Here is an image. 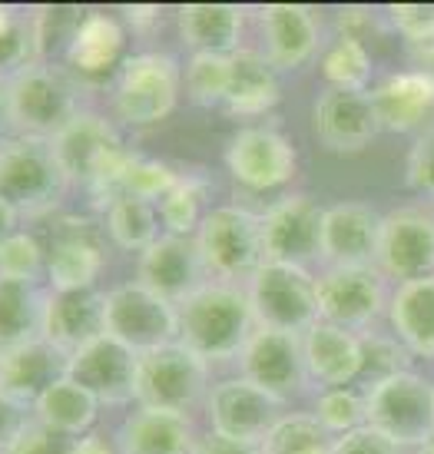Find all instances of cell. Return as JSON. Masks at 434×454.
I'll use <instances>...</instances> for the list:
<instances>
[{
	"instance_id": "obj_1",
	"label": "cell",
	"mask_w": 434,
	"mask_h": 454,
	"mask_svg": "<svg viewBox=\"0 0 434 454\" xmlns=\"http://www.w3.org/2000/svg\"><path fill=\"white\" fill-rule=\"evenodd\" d=\"M256 328L245 286L209 278L203 289L179 302V341L209 365L239 362Z\"/></svg>"
},
{
	"instance_id": "obj_2",
	"label": "cell",
	"mask_w": 434,
	"mask_h": 454,
	"mask_svg": "<svg viewBox=\"0 0 434 454\" xmlns=\"http://www.w3.org/2000/svg\"><path fill=\"white\" fill-rule=\"evenodd\" d=\"M50 143L70 190L77 186V190L89 192L97 209H103V202L113 196L116 183L123 179L127 166L136 156L116 123H110L100 114H89V110H83L77 120H70Z\"/></svg>"
},
{
	"instance_id": "obj_3",
	"label": "cell",
	"mask_w": 434,
	"mask_h": 454,
	"mask_svg": "<svg viewBox=\"0 0 434 454\" xmlns=\"http://www.w3.org/2000/svg\"><path fill=\"white\" fill-rule=\"evenodd\" d=\"M83 80L64 64H34L7 76L13 137L53 139L60 129L83 114Z\"/></svg>"
},
{
	"instance_id": "obj_4",
	"label": "cell",
	"mask_w": 434,
	"mask_h": 454,
	"mask_svg": "<svg viewBox=\"0 0 434 454\" xmlns=\"http://www.w3.org/2000/svg\"><path fill=\"white\" fill-rule=\"evenodd\" d=\"M70 192L64 169L57 163L50 139L11 137L0 143V196L20 213V219H50L60 213Z\"/></svg>"
},
{
	"instance_id": "obj_5",
	"label": "cell",
	"mask_w": 434,
	"mask_h": 454,
	"mask_svg": "<svg viewBox=\"0 0 434 454\" xmlns=\"http://www.w3.org/2000/svg\"><path fill=\"white\" fill-rule=\"evenodd\" d=\"M182 74L167 53H129L110 83V103L123 127H156L176 114Z\"/></svg>"
},
{
	"instance_id": "obj_6",
	"label": "cell",
	"mask_w": 434,
	"mask_h": 454,
	"mask_svg": "<svg viewBox=\"0 0 434 454\" xmlns=\"http://www.w3.org/2000/svg\"><path fill=\"white\" fill-rule=\"evenodd\" d=\"M196 246L213 282L245 286L266 262L262 253V219L256 209L226 202L205 213L203 226L196 232Z\"/></svg>"
},
{
	"instance_id": "obj_7",
	"label": "cell",
	"mask_w": 434,
	"mask_h": 454,
	"mask_svg": "<svg viewBox=\"0 0 434 454\" xmlns=\"http://www.w3.org/2000/svg\"><path fill=\"white\" fill-rule=\"evenodd\" d=\"M213 385H216L213 365L186 348L182 341L140 355V379H136L140 408H159V411L192 418L199 408H205Z\"/></svg>"
},
{
	"instance_id": "obj_8",
	"label": "cell",
	"mask_w": 434,
	"mask_h": 454,
	"mask_svg": "<svg viewBox=\"0 0 434 454\" xmlns=\"http://www.w3.org/2000/svg\"><path fill=\"white\" fill-rule=\"evenodd\" d=\"M245 295L259 328L306 335L308 328L322 322L319 276L302 265L262 262L256 276L245 282Z\"/></svg>"
},
{
	"instance_id": "obj_9",
	"label": "cell",
	"mask_w": 434,
	"mask_h": 454,
	"mask_svg": "<svg viewBox=\"0 0 434 454\" xmlns=\"http://www.w3.org/2000/svg\"><path fill=\"white\" fill-rule=\"evenodd\" d=\"M365 411L368 428L408 451H422L434 438V381L422 372L378 381L365 391Z\"/></svg>"
},
{
	"instance_id": "obj_10",
	"label": "cell",
	"mask_w": 434,
	"mask_h": 454,
	"mask_svg": "<svg viewBox=\"0 0 434 454\" xmlns=\"http://www.w3.org/2000/svg\"><path fill=\"white\" fill-rule=\"evenodd\" d=\"M106 295V335L136 355H150L179 341V305L156 295L143 282H116Z\"/></svg>"
},
{
	"instance_id": "obj_11",
	"label": "cell",
	"mask_w": 434,
	"mask_h": 454,
	"mask_svg": "<svg viewBox=\"0 0 434 454\" xmlns=\"http://www.w3.org/2000/svg\"><path fill=\"white\" fill-rule=\"evenodd\" d=\"M222 163L239 186L252 192L285 190L298 176V150L279 127H243L222 146Z\"/></svg>"
},
{
	"instance_id": "obj_12",
	"label": "cell",
	"mask_w": 434,
	"mask_h": 454,
	"mask_svg": "<svg viewBox=\"0 0 434 454\" xmlns=\"http://www.w3.org/2000/svg\"><path fill=\"white\" fill-rule=\"evenodd\" d=\"M322 206L308 192H285L259 213L266 262H285L312 269L322 262Z\"/></svg>"
},
{
	"instance_id": "obj_13",
	"label": "cell",
	"mask_w": 434,
	"mask_h": 454,
	"mask_svg": "<svg viewBox=\"0 0 434 454\" xmlns=\"http://www.w3.org/2000/svg\"><path fill=\"white\" fill-rule=\"evenodd\" d=\"M388 278L378 265H355V269H322L319 272V312L322 322L348 332H368L375 318L388 312Z\"/></svg>"
},
{
	"instance_id": "obj_14",
	"label": "cell",
	"mask_w": 434,
	"mask_h": 454,
	"mask_svg": "<svg viewBox=\"0 0 434 454\" xmlns=\"http://www.w3.org/2000/svg\"><path fill=\"white\" fill-rule=\"evenodd\" d=\"M378 272L395 286L434 276V209L398 206L382 219Z\"/></svg>"
},
{
	"instance_id": "obj_15",
	"label": "cell",
	"mask_w": 434,
	"mask_h": 454,
	"mask_svg": "<svg viewBox=\"0 0 434 454\" xmlns=\"http://www.w3.org/2000/svg\"><path fill=\"white\" fill-rule=\"evenodd\" d=\"M205 415H209L213 434L245 444H262L268 438V431L285 415V404L266 395L249 379L236 375V379H222L213 385L209 402H205Z\"/></svg>"
},
{
	"instance_id": "obj_16",
	"label": "cell",
	"mask_w": 434,
	"mask_h": 454,
	"mask_svg": "<svg viewBox=\"0 0 434 454\" xmlns=\"http://www.w3.org/2000/svg\"><path fill=\"white\" fill-rule=\"evenodd\" d=\"M239 372H243V379L259 385L272 398H279L282 404H289L302 391L312 388L302 335H292V332L256 328L245 352L239 355Z\"/></svg>"
},
{
	"instance_id": "obj_17",
	"label": "cell",
	"mask_w": 434,
	"mask_h": 454,
	"mask_svg": "<svg viewBox=\"0 0 434 454\" xmlns=\"http://www.w3.org/2000/svg\"><path fill=\"white\" fill-rule=\"evenodd\" d=\"M382 219L371 202L342 200L325 206L322 215V265L325 269H355L375 265L382 242Z\"/></svg>"
},
{
	"instance_id": "obj_18",
	"label": "cell",
	"mask_w": 434,
	"mask_h": 454,
	"mask_svg": "<svg viewBox=\"0 0 434 454\" xmlns=\"http://www.w3.org/2000/svg\"><path fill=\"white\" fill-rule=\"evenodd\" d=\"M66 379L77 381L100 404H127L136 402V379H140V355L127 348L123 341L103 339L89 341L87 348L70 355Z\"/></svg>"
},
{
	"instance_id": "obj_19",
	"label": "cell",
	"mask_w": 434,
	"mask_h": 454,
	"mask_svg": "<svg viewBox=\"0 0 434 454\" xmlns=\"http://www.w3.org/2000/svg\"><path fill=\"white\" fill-rule=\"evenodd\" d=\"M103 269H106V246L93 223L74 215L53 223L47 242V289H97Z\"/></svg>"
},
{
	"instance_id": "obj_20",
	"label": "cell",
	"mask_w": 434,
	"mask_h": 454,
	"mask_svg": "<svg viewBox=\"0 0 434 454\" xmlns=\"http://www.w3.org/2000/svg\"><path fill=\"white\" fill-rule=\"evenodd\" d=\"M319 143L332 153H361L382 137V123L371 103V90L325 87L312 106Z\"/></svg>"
},
{
	"instance_id": "obj_21",
	"label": "cell",
	"mask_w": 434,
	"mask_h": 454,
	"mask_svg": "<svg viewBox=\"0 0 434 454\" xmlns=\"http://www.w3.org/2000/svg\"><path fill=\"white\" fill-rule=\"evenodd\" d=\"M136 282H143L146 289H153L156 295L169 299L173 305L186 302L192 292H199L209 282V272H205V262L203 255H199L196 236L163 232L150 249L140 253Z\"/></svg>"
},
{
	"instance_id": "obj_22",
	"label": "cell",
	"mask_w": 434,
	"mask_h": 454,
	"mask_svg": "<svg viewBox=\"0 0 434 454\" xmlns=\"http://www.w3.org/2000/svg\"><path fill=\"white\" fill-rule=\"evenodd\" d=\"M371 103H375L382 133L422 137L434 129V76L418 67L382 76L371 87Z\"/></svg>"
},
{
	"instance_id": "obj_23",
	"label": "cell",
	"mask_w": 434,
	"mask_h": 454,
	"mask_svg": "<svg viewBox=\"0 0 434 454\" xmlns=\"http://www.w3.org/2000/svg\"><path fill=\"white\" fill-rule=\"evenodd\" d=\"M262 24V53L279 74L306 67L319 53L322 27L319 13L298 4H266L259 11Z\"/></svg>"
},
{
	"instance_id": "obj_24",
	"label": "cell",
	"mask_w": 434,
	"mask_h": 454,
	"mask_svg": "<svg viewBox=\"0 0 434 454\" xmlns=\"http://www.w3.org/2000/svg\"><path fill=\"white\" fill-rule=\"evenodd\" d=\"M103 335H106V295L100 289L47 292L43 339L50 341L53 348L74 355Z\"/></svg>"
},
{
	"instance_id": "obj_25",
	"label": "cell",
	"mask_w": 434,
	"mask_h": 454,
	"mask_svg": "<svg viewBox=\"0 0 434 454\" xmlns=\"http://www.w3.org/2000/svg\"><path fill=\"white\" fill-rule=\"evenodd\" d=\"M127 47V27L116 13L106 11H87V17L80 20L77 34L70 37L64 51V67L89 83L97 76H106L110 70H120V64Z\"/></svg>"
},
{
	"instance_id": "obj_26",
	"label": "cell",
	"mask_w": 434,
	"mask_h": 454,
	"mask_svg": "<svg viewBox=\"0 0 434 454\" xmlns=\"http://www.w3.org/2000/svg\"><path fill=\"white\" fill-rule=\"evenodd\" d=\"M302 352H306L308 381L319 391L358 385L361 379V341L348 328L329 322L312 325L302 335Z\"/></svg>"
},
{
	"instance_id": "obj_27",
	"label": "cell",
	"mask_w": 434,
	"mask_h": 454,
	"mask_svg": "<svg viewBox=\"0 0 434 454\" xmlns=\"http://www.w3.org/2000/svg\"><path fill=\"white\" fill-rule=\"evenodd\" d=\"M179 37L192 57H232L236 51H243L245 7L186 4L179 7Z\"/></svg>"
},
{
	"instance_id": "obj_28",
	"label": "cell",
	"mask_w": 434,
	"mask_h": 454,
	"mask_svg": "<svg viewBox=\"0 0 434 454\" xmlns=\"http://www.w3.org/2000/svg\"><path fill=\"white\" fill-rule=\"evenodd\" d=\"M66 362H70V355L53 348L47 339L27 341L20 348L4 352L0 391L11 395L13 402L34 408L43 391L53 388L60 379H66Z\"/></svg>"
},
{
	"instance_id": "obj_29",
	"label": "cell",
	"mask_w": 434,
	"mask_h": 454,
	"mask_svg": "<svg viewBox=\"0 0 434 454\" xmlns=\"http://www.w3.org/2000/svg\"><path fill=\"white\" fill-rule=\"evenodd\" d=\"M199 434L190 415L136 408L116 431L120 454H196Z\"/></svg>"
},
{
	"instance_id": "obj_30",
	"label": "cell",
	"mask_w": 434,
	"mask_h": 454,
	"mask_svg": "<svg viewBox=\"0 0 434 454\" xmlns=\"http://www.w3.org/2000/svg\"><path fill=\"white\" fill-rule=\"evenodd\" d=\"M282 100L279 70L262 51L243 47L229 57V90L222 110L229 116H266Z\"/></svg>"
},
{
	"instance_id": "obj_31",
	"label": "cell",
	"mask_w": 434,
	"mask_h": 454,
	"mask_svg": "<svg viewBox=\"0 0 434 454\" xmlns=\"http://www.w3.org/2000/svg\"><path fill=\"white\" fill-rule=\"evenodd\" d=\"M388 322L415 362H434V276L391 289Z\"/></svg>"
},
{
	"instance_id": "obj_32",
	"label": "cell",
	"mask_w": 434,
	"mask_h": 454,
	"mask_svg": "<svg viewBox=\"0 0 434 454\" xmlns=\"http://www.w3.org/2000/svg\"><path fill=\"white\" fill-rule=\"evenodd\" d=\"M103 404L83 391L77 381L60 379L53 388H47L34 404V425L43 431H50L57 438L77 442L83 434L93 431L97 418H100Z\"/></svg>"
},
{
	"instance_id": "obj_33",
	"label": "cell",
	"mask_w": 434,
	"mask_h": 454,
	"mask_svg": "<svg viewBox=\"0 0 434 454\" xmlns=\"http://www.w3.org/2000/svg\"><path fill=\"white\" fill-rule=\"evenodd\" d=\"M47 292L37 282L0 278V352L43 339Z\"/></svg>"
},
{
	"instance_id": "obj_34",
	"label": "cell",
	"mask_w": 434,
	"mask_h": 454,
	"mask_svg": "<svg viewBox=\"0 0 434 454\" xmlns=\"http://www.w3.org/2000/svg\"><path fill=\"white\" fill-rule=\"evenodd\" d=\"M100 213H103L106 239L113 242L116 249H123V253L140 255L143 249H150L163 236V223H159L156 202L120 196V200L106 202Z\"/></svg>"
},
{
	"instance_id": "obj_35",
	"label": "cell",
	"mask_w": 434,
	"mask_h": 454,
	"mask_svg": "<svg viewBox=\"0 0 434 454\" xmlns=\"http://www.w3.org/2000/svg\"><path fill=\"white\" fill-rule=\"evenodd\" d=\"M209 186H213L209 176L179 173V179L173 183V190L156 202L163 232H173V236H196L199 226H203L205 213H209V196H213Z\"/></svg>"
},
{
	"instance_id": "obj_36",
	"label": "cell",
	"mask_w": 434,
	"mask_h": 454,
	"mask_svg": "<svg viewBox=\"0 0 434 454\" xmlns=\"http://www.w3.org/2000/svg\"><path fill=\"white\" fill-rule=\"evenodd\" d=\"M322 76L325 87L335 90H371V76H375V60H371L368 43H361L355 37L335 34V40L322 53Z\"/></svg>"
},
{
	"instance_id": "obj_37",
	"label": "cell",
	"mask_w": 434,
	"mask_h": 454,
	"mask_svg": "<svg viewBox=\"0 0 434 454\" xmlns=\"http://www.w3.org/2000/svg\"><path fill=\"white\" fill-rule=\"evenodd\" d=\"M262 454H335V434L312 411H285L262 442Z\"/></svg>"
},
{
	"instance_id": "obj_38",
	"label": "cell",
	"mask_w": 434,
	"mask_h": 454,
	"mask_svg": "<svg viewBox=\"0 0 434 454\" xmlns=\"http://www.w3.org/2000/svg\"><path fill=\"white\" fill-rule=\"evenodd\" d=\"M361 341V379L358 388L368 391L384 379H395L405 372H415V355L398 341L395 332H382V328H368L358 335Z\"/></svg>"
},
{
	"instance_id": "obj_39",
	"label": "cell",
	"mask_w": 434,
	"mask_h": 454,
	"mask_svg": "<svg viewBox=\"0 0 434 454\" xmlns=\"http://www.w3.org/2000/svg\"><path fill=\"white\" fill-rule=\"evenodd\" d=\"M312 415L319 418L322 425L332 431L335 438L352 434V431H358V428H365V425H368V411H365V391L358 388V385L315 391Z\"/></svg>"
},
{
	"instance_id": "obj_40",
	"label": "cell",
	"mask_w": 434,
	"mask_h": 454,
	"mask_svg": "<svg viewBox=\"0 0 434 454\" xmlns=\"http://www.w3.org/2000/svg\"><path fill=\"white\" fill-rule=\"evenodd\" d=\"M229 90V57H190L182 70V93L199 110H216Z\"/></svg>"
},
{
	"instance_id": "obj_41",
	"label": "cell",
	"mask_w": 434,
	"mask_h": 454,
	"mask_svg": "<svg viewBox=\"0 0 434 454\" xmlns=\"http://www.w3.org/2000/svg\"><path fill=\"white\" fill-rule=\"evenodd\" d=\"M179 179V169H173L163 160H150V156H133V163L127 166L123 179L116 183V190L110 200H120V196H133V200H146V202H159L173 190V183ZM106 200V202H110ZM103 202V206H106Z\"/></svg>"
},
{
	"instance_id": "obj_42",
	"label": "cell",
	"mask_w": 434,
	"mask_h": 454,
	"mask_svg": "<svg viewBox=\"0 0 434 454\" xmlns=\"http://www.w3.org/2000/svg\"><path fill=\"white\" fill-rule=\"evenodd\" d=\"M0 278L37 286L40 278H47V246L30 229H17L13 236L0 239Z\"/></svg>"
},
{
	"instance_id": "obj_43",
	"label": "cell",
	"mask_w": 434,
	"mask_h": 454,
	"mask_svg": "<svg viewBox=\"0 0 434 454\" xmlns=\"http://www.w3.org/2000/svg\"><path fill=\"white\" fill-rule=\"evenodd\" d=\"M388 30L405 40V47L434 43V4H398L388 11Z\"/></svg>"
},
{
	"instance_id": "obj_44",
	"label": "cell",
	"mask_w": 434,
	"mask_h": 454,
	"mask_svg": "<svg viewBox=\"0 0 434 454\" xmlns=\"http://www.w3.org/2000/svg\"><path fill=\"white\" fill-rule=\"evenodd\" d=\"M405 186L418 196L434 200V129L411 139L405 153Z\"/></svg>"
},
{
	"instance_id": "obj_45",
	"label": "cell",
	"mask_w": 434,
	"mask_h": 454,
	"mask_svg": "<svg viewBox=\"0 0 434 454\" xmlns=\"http://www.w3.org/2000/svg\"><path fill=\"white\" fill-rule=\"evenodd\" d=\"M30 428H34V408L13 402L11 395L0 391V454L11 451Z\"/></svg>"
},
{
	"instance_id": "obj_46",
	"label": "cell",
	"mask_w": 434,
	"mask_h": 454,
	"mask_svg": "<svg viewBox=\"0 0 434 454\" xmlns=\"http://www.w3.org/2000/svg\"><path fill=\"white\" fill-rule=\"evenodd\" d=\"M335 454H411V451L395 444L391 438H384L382 431L365 425V428L352 431V434L335 438Z\"/></svg>"
},
{
	"instance_id": "obj_47",
	"label": "cell",
	"mask_w": 434,
	"mask_h": 454,
	"mask_svg": "<svg viewBox=\"0 0 434 454\" xmlns=\"http://www.w3.org/2000/svg\"><path fill=\"white\" fill-rule=\"evenodd\" d=\"M7 454H70V442L66 438H57V434H50V431L43 428H34L27 431L20 442L13 444Z\"/></svg>"
},
{
	"instance_id": "obj_48",
	"label": "cell",
	"mask_w": 434,
	"mask_h": 454,
	"mask_svg": "<svg viewBox=\"0 0 434 454\" xmlns=\"http://www.w3.org/2000/svg\"><path fill=\"white\" fill-rule=\"evenodd\" d=\"M120 20H123L127 34H133V37H150V34H156V30H159L163 11H159V7H153V4H146V7L133 4V7H123V11H120Z\"/></svg>"
},
{
	"instance_id": "obj_49",
	"label": "cell",
	"mask_w": 434,
	"mask_h": 454,
	"mask_svg": "<svg viewBox=\"0 0 434 454\" xmlns=\"http://www.w3.org/2000/svg\"><path fill=\"white\" fill-rule=\"evenodd\" d=\"M196 454H262V444H245V442H232V438H222V434H203L199 444H196Z\"/></svg>"
},
{
	"instance_id": "obj_50",
	"label": "cell",
	"mask_w": 434,
	"mask_h": 454,
	"mask_svg": "<svg viewBox=\"0 0 434 454\" xmlns=\"http://www.w3.org/2000/svg\"><path fill=\"white\" fill-rule=\"evenodd\" d=\"M70 454H120V451H116V442H106L103 434L89 431V434H83L77 442H70Z\"/></svg>"
},
{
	"instance_id": "obj_51",
	"label": "cell",
	"mask_w": 434,
	"mask_h": 454,
	"mask_svg": "<svg viewBox=\"0 0 434 454\" xmlns=\"http://www.w3.org/2000/svg\"><path fill=\"white\" fill-rule=\"evenodd\" d=\"M20 223H24V219H20V213H17L11 202L0 196V239L13 236V232L20 229Z\"/></svg>"
},
{
	"instance_id": "obj_52",
	"label": "cell",
	"mask_w": 434,
	"mask_h": 454,
	"mask_svg": "<svg viewBox=\"0 0 434 454\" xmlns=\"http://www.w3.org/2000/svg\"><path fill=\"white\" fill-rule=\"evenodd\" d=\"M13 137L11 129V103H7V80L0 76V143H7Z\"/></svg>"
},
{
	"instance_id": "obj_53",
	"label": "cell",
	"mask_w": 434,
	"mask_h": 454,
	"mask_svg": "<svg viewBox=\"0 0 434 454\" xmlns=\"http://www.w3.org/2000/svg\"><path fill=\"white\" fill-rule=\"evenodd\" d=\"M418 454H434V438H431V442H428V444H424V448H422V451H418Z\"/></svg>"
},
{
	"instance_id": "obj_54",
	"label": "cell",
	"mask_w": 434,
	"mask_h": 454,
	"mask_svg": "<svg viewBox=\"0 0 434 454\" xmlns=\"http://www.w3.org/2000/svg\"><path fill=\"white\" fill-rule=\"evenodd\" d=\"M0 365H4V352H0Z\"/></svg>"
}]
</instances>
